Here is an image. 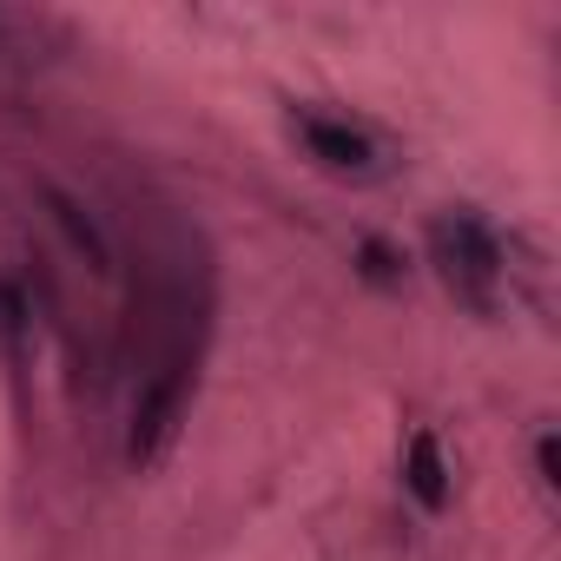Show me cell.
<instances>
[{
	"instance_id": "8992f818",
	"label": "cell",
	"mask_w": 561,
	"mask_h": 561,
	"mask_svg": "<svg viewBox=\"0 0 561 561\" xmlns=\"http://www.w3.org/2000/svg\"><path fill=\"white\" fill-rule=\"evenodd\" d=\"M357 271L370 277V285H403V271H410V257H403V244H390V238H357Z\"/></svg>"
},
{
	"instance_id": "52a82bcc",
	"label": "cell",
	"mask_w": 561,
	"mask_h": 561,
	"mask_svg": "<svg viewBox=\"0 0 561 561\" xmlns=\"http://www.w3.org/2000/svg\"><path fill=\"white\" fill-rule=\"evenodd\" d=\"M21 337H27V298L21 285L0 277V344H8V357H21Z\"/></svg>"
},
{
	"instance_id": "3957f363",
	"label": "cell",
	"mask_w": 561,
	"mask_h": 561,
	"mask_svg": "<svg viewBox=\"0 0 561 561\" xmlns=\"http://www.w3.org/2000/svg\"><path fill=\"white\" fill-rule=\"evenodd\" d=\"M285 133H291V146H298L324 179H344V185H377V179H390L397 159H403V146H397L377 119L337 113V106H318V100L291 106V113H285Z\"/></svg>"
},
{
	"instance_id": "5b68a950",
	"label": "cell",
	"mask_w": 561,
	"mask_h": 561,
	"mask_svg": "<svg viewBox=\"0 0 561 561\" xmlns=\"http://www.w3.org/2000/svg\"><path fill=\"white\" fill-rule=\"evenodd\" d=\"M41 205H47V225H54L60 251H67L87 277H113V244H106L100 218H93L73 192H60V185H41Z\"/></svg>"
},
{
	"instance_id": "ba28073f",
	"label": "cell",
	"mask_w": 561,
	"mask_h": 561,
	"mask_svg": "<svg viewBox=\"0 0 561 561\" xmlns=\"http://www.w3.org/2000/svg\"><path fill=\"white\" fill-rule=\"evenodd\" d=\"M535 489L554 508V430H535Z\"/></svg>"
},
{
	"instance_id": "6da1fadb",
	"label": "cell",
	"mask_w": 561,
	"mask_h": 561,
	"mask_svg": "<svg viewBox=\"0 0 561 561\" xmlns=\"http://www.w3.org/2000/svg\"><path fill=\"white\" fill-rule=\"evenodd\" d=\"M198 364H205V337H198V311H179V324L159 337V351L146 357L133 403H126V430H119V456L133 469H159L185 430V410L198 397Z\"/></svg>"
},
{
	"instance_id": "277c9868",
	"label": "cell",
	"mask_w": 561,
	"mask_h": 561,
	"mask_svg": "<svg viewBox=\"0 0 561 561\" xmlns=\"http://www.w3.org/2000/svg\"><path fill=\"white\" fill-rule=\"evenodd\" d=\"M397 482H403V502L416 508V515H449V502H456V456H449V443H443V430H430V423H410V436H403V449H397Z\"/></svg>"
},
{
	"instance_id": "7a4b0ae2",
	"label": "cell",
	"mask_w": 561,
	"mask_h": 561,
	"mask_svg": "<svg viewBox=\"0 0 561 561\" xmlns=\"http://www.w3.org/2000/svg\"><path fill=\"white\" fill-rule=\"evenodd\" d=\"M423 251H430V271L443 277V291L476 311V318H502V305H515V238H502L476 205H443L430 225H423Z\"/></svg>"
}]
</instances>
